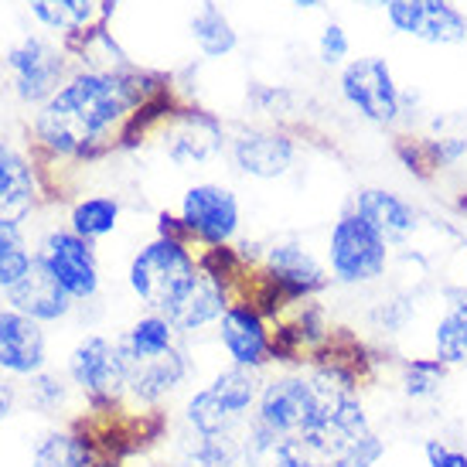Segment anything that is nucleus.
<instances>
[{"label": "nucleus", "instance_id": "nucleus-1", "mask_svg": "<svg viewBox=\"0 0 467 467\" xmlns=\"http://www.w3.org/2000/svg\"><path fill=\"white\" fill-rule=\"evenodd\" d=\"M130 109V92L113 76L86 72L55 92L38 113V137L58 154H78L106 140Z\"/></svg>", "mask_w": 467, "mask_h": 467}, {"label": "nucleus", "instance_id": "nucleus-2", "mask_svg": "<svg viewBox=\"0 0 467 467\" xmlns=\"http://www.w3.org/2000/svg\"><path fill=\"white\" fill-rule=\"evenodd\" d=\"M195 276L198 266L192 253L171 235H161L150 246H143L130 263L133 294L157 314L168 311L171 304L195 284Z\"/></svg>", "mask_w": 467, "mask_h": 467}, {"label": "nucleus", "instance_id": "nucleus-3", "mask_svg": "<svg viewBox=\"0 0 467 467\" xmlns=\"http://www.w3.org/2000/svg\"><path fill=\"white\" fill-rule=\"evenodd\" d=\"M327 263H331L335 280H341V284H376L389 266V246L358 212H348L331 229Z\"/></svg>", "mask_w": 467, "mask_h": 467}, {"label": "nucleus", "instance_id": "nucleus-4", "mask_svg": "<svg viewBox=\"0 0 467 467\" xmlns=\"http://www.w3.org/2000/svg\"><path fill=\"white\" fill-rule=\"evenodd\" d=\"M321 410V392L317 382L304 376H276L260 389L256 400V423L266 430L297 441L300 433H307Z\"/></svg>", "mask_w": 467, "mask_h": 467}, {"label": "nucleus", "instance_id": "nucleus-5", "mask_svg": "<svg viewBox=\"0 0 467 467\" xmlns=\"http://www.w3.org/2000/svg\"><path fill=\"white\" fill-rule=\"evenodd\" d=\"M68 376L92 400H117L127 389V355L119 341L103 335H89L68 355Z\"/></svg>", "mask_w": 467, "mask_h": 467}, {"label": "nucleus", "instance_id": "nucleus-6", "mask_svg": "<svg viewBox=\"0 0 467 467\" xmlns=\"http://www.w3.org/2000/svg\"><path fill=\"white\" fill-rule=\"evenodd\" d=\"M341 92L372 123H396V117H400V86H396L389 66L376 55L358 58L341 72Z\"/></svg>", "mask_w": 467, "mask_h": 467}, {"label": "nucleus", "instance_id": "nucleus-7", "mask_svg": "<svg viewBox=\"0 0 467 467\" xmlns=\"http://www.w3.org/2000/svg\"><path fill=\"white\" fill-rule=\"evenodd\" d=\"M41 260L72 300H89L99 290V266L89 239L76 233H52L41 243Z\"/></svg>", "mask_w": 467, "mask_h": 467}, {"label": "nucleus", "instance_id": "nucleus-8", "mask_svg": "<svg viewBox=\"0 0 467 467\" xmlns=\"http://www.w3.org/2000/svg\"><path fill=\"white\" fill-rule=\"evenodd\" d=\"M182 222L205 243L222 246L239 229V202L222 184H195L182 202Z\"/></svg>", "mask_w": 467, "mask_h": 467}, {"label": "nucleus", "instance_id": "nucleus-9", "mask_svg": "<svg viewBox=\"0 0 467 467\" xmlns=\"http://www.w3.org/2000/svg\"><path fill=\"white\" fill-rule=\"evenodd\" d=\"M0 368L11 376H38L45 368L41 321L21 311H0Z\"/></svg>", "mask_w": 467, "mask_h": 467}, {"label": "nucleus", "instance_id": "nucleus-10", "mask_svg": "<svg viewBox=\"0 0 467 467\" xmlns=\"http://www.w3.org/2000/svg\"><path fill=\"white\" fill-rule=\"evenodd\" d=\"M7 66L17 82V96L25 103H38V99H52L58 76H62V58L45 45V41L27 38L7 55Z\"/></svg>", "mask_w": 467, "mask_h": 467}, {"label": "nucleus", "instance_id": "nucleus-11", "mask_svg": "<svg viewBox=\"0 0 467 467\" xmlns=\"http://www.w3.org/2000/svg\"><path fill=\"white\" fill-rule=\"evenodd\" d=\"M7 297H11L14 311L27 314V317H35V321H58V317H66L68 314V294L62 290V284L52 276V270L45 266L41 256L31 260L27 273L17 280V284L7 290Z\"/></svg>", "mask_w": 467, "mask_h": 467}, {"label": "nucleus", "instance_id": "nucleus-12", "mask_svg": "<svg viewBox=\"0 0 467 467\" xmlns=\"http://www.w3.org/2000/svg\"><path fill=\"white\" fill-rule=\"evenodd\" d=\"M184 379H188V358L178 348H168L161 351V355H147V358L127 355V389L140 402L164 400L168 392H174L182 386Z\"/></svg>", "mask_w": 467, "mask_h": 467}, {"label": "nucleus", "instance_id": "nucleus-13", "mask_svg": "<svg viewBox=\"0 0 467 467\" xmlns=\"http://www.w3.org/2000/svg\"><path fill=\"white\" fill-rule=\"evenodd\" d=\"M225 311H229V307H225V286H222V276L198 270L195 284L188 286L182 297L171 304L168 311H164V317H168V325L174 327L178 335H192V331H198V327L219 321Z\"/></svg>", "mask_w": 467, "mask_h": 467}, {"label": "nucleus", "instance_id": "nucleus-14", "mask_svg": "<svg viewBox=\"0 0 467 467\" xmlns=\"http://www.w3.org/2000/svg\"><path fill=\"white\" fill-rule=\"evenodd\" d=\"M219 337L233 365L243 368H260L270 355V337L263 327V317L246 304H235L219 317Z\"/></svg>", "mask_w": 467, "mask_h": 467}, {"label": "nucleus", "instance_id": "nucleus-15", "mask_svg": "<svg viewBox=\"0 0 467 467\" xmlns=\"http://www.w3.org/2000/svg\"><path fill=\"white\" fill-rule=\"evenodd\" d=\"M233 157L239 171H246L249 178H284L294 164V143L284 133L273 130H249L233 143Z\"/></svg>", "mask_w": 467, "mask_h": 467}, {"label": "nucleus", "instance_id": "nucleus-16", "mask_svg": "<svg viewBox=\"0 0 467 467\" xmlns=\"http://www.w3.org/2000/svg\"><path fill=\"white\" fill-rule=\"evenodd\" d=\"M355 212L386 239V246H400V243H406L416 233L413 205L402 202L400 195L386 192V188H365V192H358Z\"/></svg>", "mask_w": 467, "mask_h": 467}, {"label": "nucleus", "instance_id": "nucleus-17", "mask_svg": "<svg viewBox=\"0 0 467 467\" xmlns=\"http://www.w3.org/2000/svg\"><path fill=\"white\" fill-rule=\"evenodd\" d=\"M35 208V174L14 147L0 143V229H17Z\"/></svg>", "mask_w": 467, "mask_h": 467}, {"label": "nucleus", "instance_id": "nucleus-18", "mask_svg": "<svg viewBox=\"0 0 467 467\" xmlns=\"http://www.w3.org/2000/svg\"><path fill=\"white\" fill-rule=\"evenodd\" d=\"M243 467H325V461L311 457L297 441L280 437L263 423H249L243 441Z\"/></svg>", "mask_w": 467, "mask_h": 467}, {"label": "nucleus", "instance_id": "nucleus-19", "mask_svg": "<svg viewBox=\"0 0 467 467\" xmlns=\"http://www.w3.org/2000/svg\"><path fill=\"white\" fill-rule=\"evenodd\" d=\"M184 420H188V430L192 433H202V437H215V433H235L243 430V420L225 406V402L212 392V386L198 389L188 406H184Z\"/></svg>", "mask_w": 467, "mask_h": 467}, {"label": "nucleus", "instance_id": "nucleus-20", "mask_svg": "<svg viewBox=\"0 0 467 467\" xmlns=\"http://www.w3.org/2000/svg\"><path fill=\"white\" fill-rule=\"evenodd\" d=\"M219 147H222L219 127L205 117H195L171 137L168 154H171V161H178V164H202V161H208L212 154H219Z\"/></svg>", "mask_w": 467, "mask_h": 467}, {"label": "nucleus", "instance_id": "nucleus-21", "mask_svg": "<svg viewBox=\"0 0 467 467\" xmlns=\"http://www.w3.org/2000/svg\"><path fill=\"white\" fill-rule=\"evenodd\" d=\"M266 260H270V270L276 273L284 284L294 286V290H311V286L325 284V270H321V263L314 260L304 246H294V243L273 246Z\"/></svg>", "mask_w": 467, "mask_h": 467}, {"label": "nucleus", "instance_id": "nucleus-22", "mask_svg": "<svg viewBox=\"0 0 467 467\" xmlns=\"http://www.w3.org/2000/svg\"><path fill=\"white\" fill-rule=\"evenodd\" d=\"M260 389L263 386H260V379H256V368H243V365H229V368H222L219 376L212 379V392H215L239 420H246V413L256 406Z\"/></svg>", "mask_w": 467, "mask_h": 467}, {"label": "nucleus", "instance_id": "nucleus-23", "mask_svg": "<svg viewBox=\"0 0 467 467\" xmlns=\"http://www.w3.org/2000/svg\"><path fill=\"white\" fill-rule=\"evenodd\" d=\"M416 38L427 45H457L467 38V21L451 0H423V21Z\"/></svg>", "mask_w": 467, "mask_h": 467}, {"label": "nucleus", "instance_id": "nucleus-24", "mask_svg": "<svg viewBox=\"0 0 467 467\" xmlns=\"http://www.w3.org/2000/svg\"><path fill=\"white\" fill-rule=\"evenodd\" d=\"M243 441L246 430L239 433H215V437H202L192 433L188 437V461L195 467H239L243 464Z\"/></svg>", "mask_w": 467, "mask_h": 467}, {"label": "nucleus", "instance_id": "nucleus-25", "mask_svg": "<svg viewBox=\"0 0 467 467\" xmlns=\"http://www.w3.org/2000/svg\"><path fill=\"white\" fill-rule=\"evenodd\" d=\"M174 327L168 325L164 314H147L123 337V351L133 358H147V355H161V351L174 348Z\"/></svg>", "mask_w": 467, "mask_h": 467}, {"label": "nucleus", "instance_id": "nucleus-26", "mask_svg": "<svg viewBox=\"0 0 467 467\" xmlns=\"http://www.w3.org/2000/svg\"><path fill=\"white\" fill-rule=\"evenodd\" d=\"M192 35H195L198 48L208 55V58H219V55H229L235 48V31L233 25L222 17V11L215 4H205L202 11L195 14L192 21Z\"/></svg>", "mask_w": 467, "mask_h": 467}, {"label": "nucleus", "instance_id": "nucleus-27", "mask_svg": "<svg viewBox=\"0 0 467 467\" xmlns=\"http://www.w3.org/2000/svg\"><path fill=\"white\" fill-rule=\"evenodd\" d=\"M119 219V205L113 198H86L72 208V233L82 239H99L113 233Z\"/></svg>", "mask_w": 467, "mask_h": 467}, {"label": "nucleus", "instance_id": "nucleus-28", "mask_svg": "<svg viewBox=\"0 0 467 467\" xmlns=\"http://www.w3.org/2000/svg\"><path fill=\"white\" fill-rule=\"evenodd\" d=\"M89 454L86 443L76 441L72 433H48L35 447V464L31 467H86Z\"/></svg>", "mask_w": 467, "mask_h": 467}, {"label": "nucleus", "instance_id": "nucleus-29", "mask_svg": "<svg viewBox=\"0 0 467 467\" xmlns=\"http://www.w3.org/2000/svg\"><path fill=\"white\" fill-rule=\"evenodd\" d=\"M443 376H447V365L441 358H413L402 368V392L410 400H430L441 392Z\"/></svg>", "mask_w": 467, "mask_h": 467}, {"label": "nucleus", "instance_id": "nucleus-30", "mask_svg": "<svg viewBox=\"0 0 467 467\" xmlns=\"http://www.w3.org/2000/svg\"><path fill=\"white\" fill-rule=\"evenodd\" d=\"M433 348L443 365H461L467 362V321L447 311L433 327Z\"/></svg>", "mask_w": 467, "mask_h": 467}, {"label": "nucleus", "instance_id": "nucleus-31", "mask_svg": "<svg viewBox=\"0 0 467 467\" xmlns=\"http://www.w3.org/2000/svg\"><path fill=\"white\" fill-rule=\"evenodd\" d=\"M31 11L38 14L48 27H62V31H76L89 21L92 0H27Z\"/></svg>", "mask_w": 467, "mask_h": 467}, {"label": "nucleus", "instance_id": "nucleus-32", "mask_svg": "<svg viewBox=\"0 0 467 467\" xmlns=\"http://www.w3.org/2000/svg\"><path fill=\"white\" fill-rule=\"evenodd\" d=\"M35 256H27L25 243H21V235L17 229H0V286L4 290H11L21 276L27 273Z\"/></svg>", "mask_w": 467, "mask_h": 467}, {"label": "nucleus", "instance_id": "nucleus-33", "mask_svg": "<svg viewBox=\"0 0 467 467\" xmlns=\"http://www.w3.org/2000/svg\"><path fill=\"white\" fill-rule=\"evenodd\" d=\"M389 25L402 35H413L420 31V21H423V0H389Z\"/></svg>", "mask_w": 467, "mask_h": 467}, {"label": "nucleus", "instance_id": "nucleus-34", "mask_svg": "<svg viewBox=\"0 0 467 467\" xmlns=\"http://www.w3.org/2000/svg\"><path fill=\"white\" fill-rule=\"evenodd\" d=\"M348 55V35L341 25H327L325 35H321V58L327 66H337L341 58Z\"/></svg>", "mask_w": 467, "mask_h": 467}, {"label": "nucleus", "instance_id": "nucleus-35", "mask_svg": "<svg viewBox=\"0 0 467 467\" xmlns=\"http://www.w3.org/2000/svg\"><path fill=\"white\" fill-rule=\"evenodd\" d=\"M427 464L430 467H467V454L457 447H447L441 441L427 443Z\"/></svg>", "mask_w": 467, "mask_h": 467}, {"label": "nucleus", "instance_id": "nucleus-36", "mask_svg": "<svg viewBox=\"0 0 467 467\" xmlns=\"http://www.w3.org/2000/svg\"><path fill=\"white\" fill-rule=\"evenodd\" d=\"M447 311H454L457 317L467 321V290H451L447 294Z\"/></svg>", "mask_w": 467, "mask_h": 467}, {"label": "nucleus", "instance_id": "nucleus-37", "mask_svg": "<svg viewBox=\"0 0 467 467\" xmlns=\"http://www.w3.org/2000/svg\"><path fill=\"white\" fill-rule=\"evenodd\" d=\"M11 402H14V392L7 386H0V420L11 413Z\"/></svg>", "mask_w": 467, "mask_h": 467}, {"label": "nucleus", "instance_id": "nucleus-38", "mask_svg": "<svg viewBox=\"0 0 467 467\" xmlns=\"http://www.w3.org/2000/svg\"><path fill=\"white\" fill-rule=\"evenodd\" d=\"M355 4H362V7H389V0H355Z\"/></svg>", "mask_w": 467, "mask_h": 467}, {"label": "nucleus", "instance_id": "nucleus-39", "mask_svg": "<svg viewBox=\"0 0 467 467\" xmlns=\"http://www.w3.org/2000/svg\"><path fill=\"white\" fill-rule=\"evenodd\" d=\"M294 4H297V7H321L325 0H294Z\"/></svg>", "mask_w": 467, "mask_h": 467}]
</instances>
